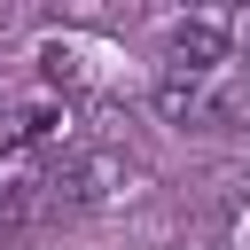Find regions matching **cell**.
Masks as SVG:
<instances>
[{"mask_svg": "<svg viewBox=\"0 0 250 250\" xmlns=\"http://www.w3.org/2000/svg\"><path fill=\"white\" fill-rule=\"evenodd\" d=\"M250 94L242 70H156V117L164 125H219Z\"/></svg>", "mask_w": 250, "mask_h": 250, "instance_id": "obj_1", "label": "cell"}, {"mask_svg": "<svg viewBox=\"0 0 250 250\" xmlns=\"http://www.w3.org/2000/svg\"><path fill=\"white\" fill-rule=\"evenodd\" d=\"M164 70H242V16L188 8L164 31Z\"/></svg>", "mask_w": 250, "mask_h": 250, "instance_id": "obj_2", "label": "cell"}, {"mask_svg": "<svg viewBox=\"0 0 250 250\" xmlns=\"http://www.w3.org/2000/svg\"><path fill=\"white\" fill-rule=\"evenodd\" d=\"M125 188V156L117 148H70L47 180H39V219L47 211H94Z\"/></svg>", "mask_w": 250, "mask_h": 250, "instance_id": "obj_3", "label": "cell"}, {"mask_svg": "<svg viewBox=\"0 0 250 250\" xmlns=\"http://www.w3.org/2000/svg\"><path fill=\"white\" fill-rule=\"evenodd\" d=\"M62 141H70L62 102H16V148H62Z\"/></svg>", "mask_w": 250, "mask_h": 250, "instance_id": "obj_4", "label": "cell"}, {"mask_svg": "<svg viewBox=\"0 0 250 250\" xmlns=\"http://www.w3.org/2000/svg\"><path fill=\"white\" fill-rule=\"evenodd\" d=\"M39 62H47V78H62V86L78 78V47H39Z\"/></svg>", "mask_w": 250, "mask_h": 250, "instance_id": "obj_5", "label": "cell"}]
</instances>
